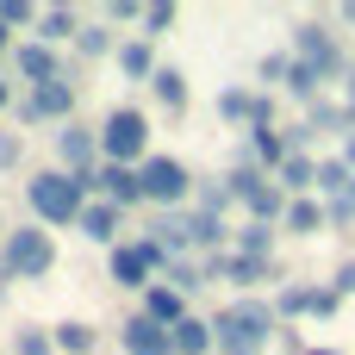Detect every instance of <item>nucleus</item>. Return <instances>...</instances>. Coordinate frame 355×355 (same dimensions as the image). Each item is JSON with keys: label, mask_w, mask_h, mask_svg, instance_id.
<instances>
[{"label": "nucleus", "mask_w": 355, "mask_h": 355, "mask_svg": "<svg viewBox=\"0 0 355 355\" xmlns=\"http://www.w3.org/2000/svg\"><path fill=\"white\" fill-rule=\"evenodd\" d=\"M306 355H343V349H306Z\"/></svg>", "instance_id": "48"}, {"label": "nucleus", "mask_w": 355, "mask_h": 355, "mask_svg": "<svg viewBox=\"0 0 355 355\" xmlns=\"http://www.w3.org/2000/svg\"><path fill=\"white\" fill-rule=\"evenodd\" d=\"M106 19H112V25H144V0H112Z\"/></svg>", "instance_id": "38"}, {"label": "nucleus", "mask_w": 355, "mask_h": 355, "mask_svg": "<svg viewBox=\"0 0 355 355\" xmlns=\"http://www.w3.org/2000/svg\"><path fill=\"white\" fill-rule=\"evenodd\" d=\"M119 231H125V212H119V206H106V200H87V212H81V237H87V243H106V250H119Z\"/></svg>", "instance_id": "15"}, {"label": "nucleus", "mask_w": 355, "mask_h": 355, "mask_svg": "<svg viewBox=\"0 0 355 355\" xmlns=\"http://www.w3.org/2000/svg\"><path fill=\"white\" fill-rule=\"evenodd\" d=\"M250 137V162L256 168H281L287 156H293V137H281L275 125H256V131H243Z\"/></svg>", "instance_id": "19"}, {"label": "nucleus", "mask_w": 355, "mask_h": 355, "mask_svg": "<svg viewBox=\"0 0 355 355\" xmlns=\"http://www.w3.org/2000/svg\"><path fill=\"white\" fill-rule=\"evenodd\" d=\"M218 119L256 131V125H275V100H268V94H250V87H225V94H218Z\"/></svg>", "instance_id": "10"}, {"label": "nucleus", "mask_w": 355, "mask_h": 355, "mask_svg": "<svg viewBox=\"0 0 355 355\" xmlns=\"http://www.w3.org/2000/svg\"><path fill=\"white\" fill-rule=\"evenodd\" d=\"M75 50H81V56H112L119 44H112V31H106V25H81V37H75Z\"/></svg>", "instance_id": "33"}, {"label": "nucleus", "mask_w": 355, "mask_h": 355, "mask_svg": "<svg viewBox=\"0 0 355 355\" xmlns=\"http://www.w3.org/2000/svg\"><path fill=\"white\" fill-rule=\"evenodd\" d=\"M12 69H19V81H31V87H44V81H62V56H56L50 44H37V37L12 44Z\"/></svg>", "instance_id": "12"}, {"label": "nucleus", "mask_w": 355, "mask_h": 355, "mask_svg": "<svg viewBox=\"0 0 355 355\" xmlns=\"http://www.w3.org/2000/svg\"><path fill=\"white\" fill-rule=\"evenodd\" d=\"M337 156H343V162H349V168H355V131H349V137H343V150H337Z\"/></svg>", "instance_id": "43"}, {"label": "nucleus", "mask_w": 355, "mask_h": 355, "mask_svg": "<svg viewBox=\"0 0 355 355\" xmlns=\"http://www.w3.org/2000/svg\"><path fill=\"white\" fill-rule=\"evenodd\" d=\"M168 262H175V256L144 231V237H131V243H119V250L106 256V275H112L119 287H144V293H150L156 275H168Z\"/></svg>", "instance_id": "5"}, {"label": "nucleus", "mask_w": 355, "mask_h": 355, "mask_svg": "<svg viewBox=\"0 0 355 355\" xmlns=\"http://www.w3.org/2000/svg\"><path fill=\"white\" fill-rule=\"evenodd\" d=\"M12 355H56V337L37 331V324H25V331H12Z\"/></svg>", "instance_id": "31"}, {"label": "nucleus", "mask_w": 355, "mask_h": 355, "mask_svg": "<svg viewBox=\"0 0 355 355\" xmlns=\"http://www.w3.org/2000/svg\"><path fill=\"white\" fill-rule=\"evenodd\" d=\"M175 218H181V237H187V250H200V256H218V250H231V225H225L218 212L181 206Z\"/></svg>", "instance_id": "9"}, {"label": "nucleus", "mask_w": 355, "mask_h": 355, "mask_svg": "<svg viewBox=\"0 0 355 355\" xmlns=\"http://www.w3.org/2000/svg\"><path fill=\"white\" fill-rule=\"evenodd\" d=\"M331 293H337V300H355V262H337V275H331Z\"/></svg>", "instance_id": "41"}, {"label": "nucleus", "mask_w": 355, "mask_h": 355, "mask_svg": "<svg viewBox=\"0 0 355 355\" xmlns=\"http://www.w3.org/2000/svg\"><path fill=\"white\" fill-rule=\"evenodd\" d=\"M0 25H6V31L37 25V6H31V0H0Z\"/></svg>", "instance_id": "36"}, {"label": "nucleus", "mask_w": 355, "mask_h": 355, "mask_svg": "<svg viewBox=\"0 0 355 355\" xmlns=\"http://www.w3.org/2000/svg\"><path fill=\"white\" fill-rule=\"evenodd\" d=\"M137 312H144V318H156V324H168V331H175V324H181V318H187V293H181V287H168V281H156V287H150V293H144V306H137Z\"/></svg>", "instance_id": "17"}, {"label": "nucleus", "mask_w": 355, "mask_h": 355, "mask_svg": "<svg viewBox=\"0 0 355 355\" xmlns=\"http://www.w3.org/2000/svg\"><path fill=\"white\" fill-rule=\"evenodd\" d=\"M94 200V175H69V168H37L25 181V206L37 225H81Z\"/></svg>", "instance_id": "1"}, {"label": "nucleus", "mask_w": 355, "mask_h": 355, "mask_svg": "<svg viewBox=\"0 0 355 355\" xmlns=\"http://www.w3.org/2000/svg\"><path fill=\"white\" fill-rule=\"evenodd\" d=\"M275 187H281L287 200H306V193L318 187V162H312L306 150H293V156H287V162L275 168Z\"/></svg>", "instance_id": "16"}, {"label": "nucleus", "mask_w": 355, "mask_h": 355, "mask_svg": "<svg viewBox=\"0 0 355 355\" xmlns=\"http://www.w3.org/2000/svg\"><path fill=\"white\" fill-rule=\"evenodd\" d=\"M324 225H331V231H349L355 225V181H349L343 200H324Z\"/></svg>", "instance_id": "34"}, {"label": "nucleus", "mask_w": 355, "mask_h": 355, "mask_svg": "<svg viewBox=\"0 0 355 355\" xmlns=\"http://www.w3.org/2000/svg\"><path fill=\"white\" fill-rule=\"evenodd\" d=\"M349 181H355V168L343 162V156H324V162H318V193H324V200H343Z\"/></svg>", "instance_id": "28"}, {"label": "nucleus", "mask_w": 355, "mask_h": 355, "mask_svg": "<svg viewBox=\"0 0 355 355\" xmlns=\"http://www.w3.org/2000/svg\"><path fill=\"white\" fill-rule=\"evenodd\" d=\"M0 106H12V81L6 75H0Z\"/></svg>", "instance_id": "44"}, {"label": "nucleus", "mask_w": 355, "mask_h": 355, "mask_svg": "<svg viewBox=\"0 0 355 355\" xmlns=\"http://www.w3.org/2000/svg\"><path fill=\"white\" fill-rule=\"evenodd\" d=\"M168 337H175V355H212L218 349V343H212V318H193V312H187Z\"/></svg>", "instance_id": "22"}, {"label": "nucleus", "mask_w": 355, "mask_h": 355, "mask_svg": "<svg viewBox=\"0 0 355 355\" xmlns=\"http://www.w3.org/2000/svg\"><path fill=\"white\" fill-rule=\"evenodd\" d=\"M281 337V318L268 300H231L218 318H212V343L218 355H268V343Z\"/></svg>", "instance_id": "2"}, {"label": "nucleus", "mask_w": 355, "mask_h": 355, "mask_svg": "<svg viewBox=\"0 0 355 355\" xmlns=\"http://www.w3.org/2000/svg\"><path fill=\"white\" fill-rule=\"evenodd\" d=\"M56 156H62L69 175H94V162H100V131H87V125H62V131H56Z\"/></svg>", "instance_id": "13"}, {"label": "nucleus", "mask_w": 355, "mask_h": 355, "mask_svg": "<svg viewBox=\"0 0 355 355\" xmlns=\"http://www.w3.org/2000/svg\"><path fill=\"white\" fill-rule=\"evenodd\" d=\"M175 19H181V12H175L168 0H156V6H144V37H162V31L175 25Z\"/></svg>", "instance_id": "35"}, {"label": "nucleus", "mask_w": 355, "mask_h": 355, "mask_svg": "<svg viewBox=\"0 0 355 355\" xmlns=\"http://www.w3.org/2000/svg\"><path fill=\"white\" fill-rule=\"evenodd\" d=\"M0 262H6L12 281H44V275L56 268V237H50L44 225H19V231H6Z\"/></svg>", "instance_id": "4"}, {"label": "nucleus", "mask_w": 355, "mask_h": 355, "mask_svg": "<svg viewBox=\"0 0 355 355\" xmlns=\"http://www.w3.org/2000/svg\"><path fill=\"white\" fill-rule=\"evenodd\" d=\"M168 287H181V293H200V287H206V268H200L193 256H181V262H168Z\"/></svg>", "instance_id": "32"}, {"label": "nucleus", "mask_w": 355, "mask_h": 355, "mask_svg": "<svg viewBox=\"0 0 355 355\" xmlns=\"http://www.w3.org/2000/svg\"><path fill=\"white\" fill-rule=\"evenodd\" d=\"M100 162H119V168H144L150 162V119L137 106H112L106 125H100Z\"/></svg>", "instance_id": "3"}, {"label": "nucleus", "mask_w": 355, "mask_h": 355, "mask_svg": "<svg viewBox=\"0 0 355 355\" xmlns=\"http://www.w3.org/2000/svg\"><path fill=\"white\" fill-rule=\"evenodd\" d=\"M119 343H125V355H175L168 324H156V318H144V312H131V318L119 324Z\"/></svg>", "instance_id": "11"}, {"label": "nucleus", "mask_w": 355, "mask_h": 355, "mask_svg": "<svg viewBox=\"0 0 355 355\" xmlns=\"http://www.w3.org/2000/svg\"><path fill=\"white\" fill-rule=\"evenodd\" d=\"M293 56H300L306 69H318L324 81L349 75V62H343V44H337L324 25H293Z\"/></svg>", "instance_id": "7"}, {"label": "nucleus", "mask_w": 355, "mask_h": 355, "mask_svg": "<svg viewBox=\"0 0 355 355\" xmlns=\"http://www.w3.org/2000/svg\"><path fill=\"white\" fill-rule=\"evenodd\" d=\"M343 94H355V62H349V75H343Z\"/></svg>", "instance_id": "46"}, {"label": "nucleus", "mask_w": 355, "mask_h": 355, "mask_svg": "<svg viewBox=\"0 0 355 355\" xmlns=\"http://www.w3.org/2000/svg\"><path fill=\"white\" fill-rule=\"evenodd\" d=\"M262 187H268V175H262V168H256V162H250V156H243V162H237V168H231V175H225V193H231V200H237V206H250V200H256V193H262Z\"/></svg>", "instance_id": "26"}, {"label": "nucleus", "mask_w": 355, "mask_h": 355, "mask_svg": "<svg viewBox=\"0 0 355 355\" xmlns=\"http://www.w3.org/2000/svg\"><path fill=\"white\" fill-rule=\"evenodd\" d=\"M69 112H75V81L62 75V81H44V87H25V100H19V119L25 125H69Z\"/></svg>", "instance_id": "8"}, {"label": "nucleus", "mask_w": 355, "mask_h": 355, "mask_svg": "<svg viewBox=\"0 0 355 355\" xmlns=\"http://www.w3.org/2000/svg\"><path fill=\"white\" fill-rule=\"evenodd\" d=\"M0 243H6V218H0Z\"/></svg>", "instance_id": "49"}, {"label": "nucleus", "mask_w": 355, "mask_h": 355, "mask_svg": "<svg viewBox=\"0 0 355 355\" xmlns=\"http://www.w3.org/2000/svg\"><path fill=\"white\" fill-rule=\"evenodd\" d=\"M343 25H355V0H349V6H343Z\"/></svg>", "instance_id": "47"}, {"label": "nucleus", "mask_w": 355, "mask_h": 355, "mask_svg": "<svg viewBox=\"0 0 355 355\" xmlns=\"http://www.w3.org/2000/svg\"><path fill=\"white\" fill-rule=\"evenodd\" d=\"M287 62H293V50H268V56L256 62V75H262V81H287Z\"/></svg>", "instance_id": "37"}, {"label": "nucleus", "mask_w": 355, "mask_h": 355, "mask_svg": "<svg viewBox=\"0 0 355 355\" xmlns=\"http://www.w3.org/2000/svg\"><path fill=\"white\" fill-rule=\"evenodd\" d=\"M19 156H25V137L19 131H0V168H19Z\"/></svg>", "instance_id": "40"}, {"label": "nucleus", "mask_w": 355, "mask_h": 355, "mask_svg": "<svg viewBox=\"0 0 355 355\" xmlns=\"http://www.w3.org/2000/svg\"><path fill=\"white\" fill-rule=\"evenodd\" d=\"M312 293H318V287L287 281V287H281V300H275V318H312Z\"/></svg>", "instance_id": "30"}, {"label": "nucleus", "mask_w": 355, "mask_h": 355, "mask_svg": "<svg viewBox=\"0 0 355 355\" xmlns=\"http://www.w3.org/2000/svg\"><path fill=\"white\" fill-rule=\"evenodd\" d=\"M50 337H56V355H94V349H100V331H94V324H81V318L50 324Z\"/></svg>", "instance_id": "21"}, {"label": "nucleus", "mask_w": 355, "mask_h": 355, "mask_svg": "<svg viewBox=\"0 0 355 355\" xmlns=\"http://www.w3.org/2000/svg\"><path fill=\"white\" fill-rule=\"evenodd\" d=\"M94 193L106 200V206H144V181H137V168H119V162H106V168H94Z\"/></svg>", "instance_id": "14"}, {"label": "nucleus", "mask_w": 355, "mask_h": 355, "mask_svg": "<svg viewBox=\"0 0 355 355\" xmlns=\"http://www.w3.org/2000/svg\"><path fill=\"white\" fill-rule=\"evenodd\" d=\"M225 206H231L225 181H206V187H200V212H225Z\"/></svg>", "instance_id": "39"}, {"label": "nucleus", "mask_w": 355, "mask_h": 355, "mask_svg": "<svg viewBox=\"0 0 355 355\" xmlns=\"http://www.w3.org/2000/svg\"><path fill=\"white\" fill-rule=\"evenodd\" d=\"M231 250H237V256H268V262H275V225H237V231H231Z\"/></svg>", "instance_id": "27"}, {"label": "nucleus", "mask_w": 355, "mask_h": 355, "mask_svg": "<svg viewBox=\"0 0 355 355\" xmlns=\"http://www.w3.org/2000/svg\"><path fill=\"white\" fill-rule=\"evenodd\" d=\"M137 181H144V200L162 206V212H181L187 193H193V175H187L175 156H150V162L137 168Z\"/></svg>", "instance_id": "6"}, {"label": "nucleus", "mask_w": 355, "mask_h": 355, "mask_svg": "<svg viewBox=\"0 0 355 355\" xmlns=\"http://www.w3.org/2000/svg\"><path fill=\"white\" fill-rule=\"evenodd\" d=\"M81 37V12H69V6H44L37 12V44H75Z\"/></svg>", "instance_id": "20"}, {"label": "nucleus", "mask_w": 355, "mask_h": 355, "mask_svg": "<svg viewBox=\"0 0 355 355\" xmlns=\"http://www.w3.org/2000/svg\"><path fill=\"white\" fill-rule=\"evenodd\" d=\"M281 87H287L293 100H306V106H312V100H318V87H324V75H318V69H306V62L293 56V62H287V81H281Z\"/></svg>", "instance_id": "29"}, {"label": "nucleus", "mask_w": 355, "mask_h": 355, "mask_svg": "<svg viewBox=\"0 0 355 355\" xmlns=\"http://www.w3.org/2000/svg\"><path fill=\"white\" fill-rule=\"evenodd\" d=\"M150 94H156L168 112H187V75H181V69H168V62H162V69L150 75Z\"/></svg>", "instance_id": "24"}, {"label": "nucleus", "mask_w": 355, "mask_h": 355, "mask_svg": "<svg viewBox=\"0 0 355 355\" xmlns=\"http://www.w3.org/2000/svg\"><path fill=\"white\" fill-rule=\"evenodd\" d=\"M6 50H12V31H6V25H0V56H6Z\"/></svg>", "instance_id": "45"}, {"label": "nucleus", "mask_w": 355, "mask_h": 355, "mask_svg": "<svg viewBox=\"0 0 355 355\" xmlns=\"http://www.w3.org/2000/svg\"><path fill=\"white\" fill-rule=\"evenodd\" d=\"M281 231H293V237H318L324 231V200H287V218H281Z\"/></svg>", "instance_id": "23"}, {"label": "nucleus", "mask_w": 355, "mask_h": 355, "mask_svg": "<svg viewBox=\"0 0 355 355\" xmlns=\"http://www.w3.org/2000/svg\"><path fill=\"white\" fill-rule=\"evenodd\" d=\"M112 56H119V75H125V81H150V75L162 69V62H156V44H150V37H125Z\"/></svg>", "instance_id": "18"}, {"label": "nucleus", "mask_w": 355, "mask_h": 355, "mask_svg": "<svg viewBox=\"0 0 355 355\" xmlns=\"http://www.w3.org/2000/svg\"><path fill=\"white\" fill-rule=\"evenodd\" d=\"M337 306H343V300H337L331 287H318V293H312V318H337Z\"/></svg>", "instance_id": "42"}, {"label": "nucleus", "mask_w": 355, "mask_h": 355, "mask_svg": "<svg viewBox=\"0 0 355 355\" xmlns=\"http://www.w3.org/2000/svg\"><path fill=\"white\" fill-rule=\"evenodd\" d=\"M306 131L349 137V112H343V100H312V106H306Z\"/></svg>", "instance_id": "25"}]
</instances>
